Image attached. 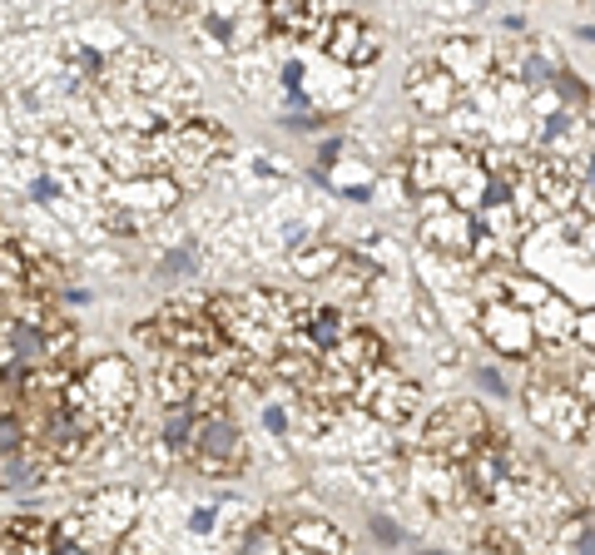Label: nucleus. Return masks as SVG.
Returning a JSON list of instances; mask_svg holds the SVG:
<instances>
[{"label": "nucleus", "mask_w": 595, "mask_h": 555, "mask_svg": "<svg viewBox=\"0 0 595 555\" xmlns=\"http://www.w3.org/2000/svg\"><path fill=\"white\" fill-rule=\"evenodd\" d=\"M263 422H268V432H283V426H288V416L278 412V406H268V412H263Z\"/></svg>", "instance_id": "nucleus-14"}, {"label": "nucleus", "mask_w": 595, "mask_h": 555, "mask_svg": "<svg viewBox=\"0 0 595 555\" xmlns=\"http://www.w3.org/2000/svg\"><path fill=\"white\" fill-rule=\"evenodd\" d=\"M188 525H194V531H208V525H214V511H208V505H198L194 521H188Z\"/></svg>", "instance_id": "nucleus-15"}, {"label": "nucleus", "mask_w": 595, "mask_h": 555, "mask_svg": "<svg viewBox=\"0 0 595 555\" xmlns=\"http://www.w3.org/2000/svg\"><path fill=\"white\" fill-rule=\"evenodd\" d=\"M575 555H595V535H591V525H581V541H575Z\"/></svg>", "instance_id": "nucleus-13"}, {"label": "nucleus", "mask_w": 595, "mask_h": 555, "mask_svg": "<svg viewBox=\"0 0 595 555\" xmlns=\"http://www.w3.org/2000/svg\"><path fill=\"white\" fill-rule=\"evenodd\" d=\"M446 198H432V218L422 224V238L426 243H436L442 253H466V248L476 243V224L466 214H456V208H442Z\"/></svg>", "instance_id": "nucleus-1"}, {"label": "nucleus", "mask_w": 595, "mask_h": 555, "mask_svg": "<svg viewBox=\"0 0 595 555\" xmlns=\"http://www.w3.org/2000/svg\"><path fill=\"white\" fill-rule=\"evenodd\" d=\"M555 89H561V99H585V85L575 75H555Z\"/></svg>", "instance_id": "nucleus-11"}, {"label": "nucleus", "mask_w": 595, "mask_h": 555, "mask_svg": "<svg viewBox=\"0 0 595 555\" xmlns=\"http://www.w3.org/2000/svg\"><path fill=\"white\" fill-rule=\"evenodd\" d=\"M159 273H164V278H174V273L178 278H194L198 273V258L188 253V248H178V253H169L164 263H159Z\"/></svg>", "instance_id": "nucleus-8"}, {"label": "nucleus", "mask_w": 595, "mask_h": 555, "mask_svg": "<svg viewBox=\"0 0 595 555\" xmlns=\"http://www.w3.org/2000/svg\"><path fill=\"white\" fill-rule=\"evenodd\" d=\"M194 426H198V412H194L188 402H178L174 412L164 416V442L174 446V451H184V446L194 442Z\"/></svg>", "instance_id": "nucleus-4"}, {"label": "nucleus", "mask_w": 595, "mask_h": 555, "mask_svg": "<svg viewBox=\"0 0 595 555\" xmlns=\"http://www.w3.org/2000/svg\"><path fill=\"white\" fill-rule=\"evenodd\" d=\"M545 85H551V65L541 55L526 59V89H545Z\"/></svg>", "instance_id": "nucleus-9"}, {"label": "nucleus", "mask_w": 595, "mask_h": 555, "mask_svg": "<svg viewBox=\"0 0 595 555\" xmlns=\"http://www.w3.org/2000/svg\"><path fill=\"white\" fill-rule=\"evenodd\" d=\"M476 382H482V387H486V392L506 396V382H501V372H491V367H482V372H476Z\"/></svg>", "instance_id": "nucleus-12"}, {"label": "nucleus", "mask_w": 595, "mask_h": 555, "mask_svg": "<svg viewBox=\"0 0 595 555\" xmlns=\"http://www.w3.org/2000/svg\"><path fill=\"white\" fill-rule=\"evenodd\" d=\"M25 451V422L15 412H0V461Z\"/></svg>", "instance_id": "nucleus-6"}, {"label": "nucleus", "mask_w": 595, "mask_h": 555, "mask_svg": "<svg viewBox=\"0 0 595 555\" xmlns=\"http://www.w3.org/2000/svg\"><path fill=\"white\" fill-rule=\"evenodd\" d=\"M0 486H6V491H35L40 466L25 461V456H6V466H0Z\"/></svg>", "instance_id": "nucleus-5"}, {"label": "nucleus", "mask_w": 595, "mask_h": 555, "mask_svg": "<svg viewBox=\"0 0 595 555\" xmlns=\"http://www.w3.org/2000/svg\"><path fill=\"white\" fill-rule=\"evenodd\" d=\"M347 337V327H343V313H333V307H323L317 313V323H313V342L317 347H337Z\"/></svg>", "instance_id": "nucleus-7"}, {"label": "nucleus", "mask_w": 595, "mask_h": 555, "mask_svg": "<svg viewBox=\"0 0 595 555\" xmlns=\"http://www.w3.org/2000/svg\"><path fill=\"white\" fill-rule=\"evenodd\" d=\"M10 352H15V362L25 367H45L50 357V337L40 333V323H10Z\"/></svg>", "instance_id": "nucleus-3"}, {"label": "nucleus", "mask_w": 595, "mask_h": 555, "mask_svg": "<svg viewBox=\"0 0 595 555\" xmlns=\"http://www.w3.org/2000/svg\"><path fill=\"white\" fill-rule=\"evenodd\" d=\"M188 446H198L204 466L208 471H218V466H228L238 456V426L228 422V416H208V422L194 426V442Z\"/></svg>", "instance_id": "nucleus-2"}, {"label": "nucleus", "mask_w": 595, "mask_h": 555, "mask_svg": "<svg viewBox=\"0 0 595 555\" xmlns=\"http://www.w3.org/2000/svg\"><path fill=\"white\" fill-rule=\"evenodd\" d=\"M0 283H6V258H0Z\"/></svg>", "instance_id": "nucleus-16"}, {"label": "nucleus", "mask_w": 595, "mask_h": 555, "mask_svg": "<svg viewBox=\"0 0 595 555\" xmlns=\"http://www.w3.org/2000/svg\"><path fill=\"white\" fill-rule=\"evenodd\" d=\"M416 555H446V551H416Z\"/></svg>", "instance_id": "nucleus-17"}, {"label": "nucleus", "mask_w": 595, "mask_h": 555, "mask_svg": "<svg viewBox=\"0 0 595 555\" xmlns=\"http://www.w3.org/2000/svg\"><path fill=\"white\" fill-rule=\"evenodd\" d=\"M372 535H377V541H382V545H402V541H407V535L397 531L392 521H382V515H377V521H372Z\"/></svg>", "instance_id": "nucleus-10"}]
</instances>
